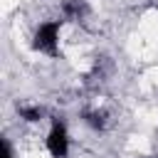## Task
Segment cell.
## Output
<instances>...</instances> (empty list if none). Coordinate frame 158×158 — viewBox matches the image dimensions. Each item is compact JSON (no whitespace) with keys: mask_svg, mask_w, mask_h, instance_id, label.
Segmentation results:
<instances>
[{"mask_svg":"<svg viewBox=\"0 0 158 158\" xmlns=\"http://www.w3.org/2000/svg\"><path fill=\"white\" fill-rule=\"evenodd\" d=\"M86 2L84 0H64L62 2V12L67 15V17H72V20H81L84 15H86Z\"/></svg>","mask_w":158,"mask_h":158,"instance_id":"obj_3","label":"cell"},{"mask_svg":"<svg viewBox=\"0 0 158 158\" xmlns=\"http://www.w3.org/2000/svg\"><path fill=\"white\" fill-rule=\"evenodd\" d=\"M17 114H20V118H25L27 123H37V121L44 116V111H42L40 106H27V104L17 106Z\"/></svg>","mask_w":158,"mask_h":158,"instance_id":"obj_4","label":"cell"},{"mask_svg":"<svg viewBox=\"0 0 158 158\" xmlns=\"http://www.w3.org/2000/svg\"><path fill=\"white\" fill-rule=\"evenodd\" d=\"M44 146H47V153L52 158H67L69 156V131H67L64 121L52 118V126H49Z\"/></svg>","mask_w":158,"mask_h":158,"instance_id":"obj_2","label":"cell"},{"mask_svg":"<svg viewBox=\"0 0 158 158\" xmlns=\"http://www.w3.org/2000/svg\"><path fill=\"white\" fill-rule=\"evenodd\" d=\"M59 30H62V22L59 20H47L42 22L37 30H35V37H32V47L42 54H57V44H59Z\"/></svg>","mask_w":158,"mask_h":158,"instance_id":"obj_1","label":"cell"},{"mask_svg":"<svg viewBox=\"0 0 158 158\" xmlns=\"http://www.w3.org/2000/svg\"><path fill=\"white\" fill-rule=\"evenodd\" d=\"M156 2H158V0H156Z\"/></svg>","mask_w":158,"mask_h":158,"instance_id":"obj_7","label":"cell"},{"mask_svg":"<svg viewBox=\"0 0 158 158\" xmlns=\"http://www.w3.org/2000/svg\"><path fill=\"white\" fill-rule=\"evenodd\" d=\"M0 146H2V158H15V153H12V146H10V141L2 136L0 138Z\"/></svg>","mask_w":158,"mask_h":158,"instance_id":"obj_6","label":"cell"},{"mask_svg":"<svg viewBox=\"0 0 158 158\" xmlns=\"http://www.w3.org/2000/svg\"><path fill=\"white\" fill-rule=\"evenodd\" d=\"M84 123H86L89 128H94V131H104V126H106L104 114H99V111H86V114H84Z\"/></svg>","mask_w":158,"mask_h":158,"instance_id":"obj_5","label":"cell"}]
</instances>
